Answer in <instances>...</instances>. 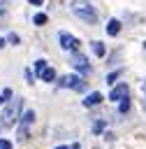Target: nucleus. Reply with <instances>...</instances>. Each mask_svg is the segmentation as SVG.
Wrapping results in <instances>:
<instances>
[{
  "instance_id": "nucleus-1",
  "label": "nucleus",
  "mask_w": 146,
  "mask_h": 149,
  "mask_svg": "<svg viewBox=\"0 0 146 149\" xmlns=\"http://www.w3.org/2000/svg\"><path fill=\"white\" fill-rule=\"evenodd\" d=\"M72 14L79 16L81 21H86V23H95L97 21V9L88 0H74L72 2Z\"/></svg>"
},
{
  "instance_id": "nucleus-2",
  "label": "nucleus",
  "mask_w": 146,
  "mask_h": 149,
  "mask_svg": "<svg viewBox=\"0 0 146 149\" xmlns=\"http://www.w3.org/2000/svg\"><path fill=\"white\" fill-rule=\"evenodd\" d=\"M21 107H23V100L21 98H14V100H9L7 105H5V109H2V119H0V123L5 126V128H9V126H14L16 123V119L21 116Z\"/></svg>"
},
{
  "instance_id": "nucleus-3",
  "label": "nucleus",
  "mask_w": 146,
  "mask_h": 149,
  "mask_svg": "<svg viewBox=\"0 0 146 149\" xmlns=\"http://www.w3.org/2000/svg\"><path fill=\"white\" fill-rule=\"evenodd\" d=\"M58 84H60L63 88H74V91H83V88H86V81L79 79V74H65V77L58 79Z\"/></svg>"
},
{
  "instance_id": "nucleus-4",
  "label": "nucleus",
  "mask_w": 146,
  "mask_h": 149,
  "mask_svg": "<svg viewBox=\"0 0 146 149\" xmlns=\"http://www.w3.org/2000/svg\"><path fill=\"white\" fill-rule=\"evenodd\" d=\"M58 42H60V47H63V49H70V51H76V49H79V44H81L74 35H70V33H65V30H60V33H58Z\"/></svg>"
},
{
  "instance_id": "nucleus-5",
  "label": "nucleus",
  "mask_w": 146,
  "mask_h": 149,
  "mask_svg": "<svg viewBox=\"0 0 146 149\" xmlns=\"http://www.w3.org/2000/svg\"><path fill=\"white\" fill-rule=\"evenodd\" d=\"M127 95H130V86H127V84H116V86H111V93H109V98H111L114 102H116V100L121 102V100H125Z\"/></svg>"
},
{
  "instance_id": "nucleus-6",
  "label": "nucleus",
  "mask_w": 146,
  "mask_h": 149,
  "mask_svg": "<svg viewBox=\"0 0 146 149\" xmlns=\"http://www.w3.org/2000/svg\"><path fill=\"white\" fill-rule=\"evenodd\" d=\"M35 121V112L32 109H25L23 114H21V140L23 137H28V126Z\"/></svg>"
},
{
  "instance_id": "nucleus-7",
  "label": "nucleus",
  "mask_w": 146,
  "mask_h": 149,
  "mask_svg": "<svg viewBox=\"0 0 146 149\" xmlns=\"http://www.w3.org/2000/svg\"><path fill=\"white\" fill-rule=\"evenodd\" d=\"M100 102H102L100 91H93V93H88V95L83 98V105H86V107H95V105H100Z\"/></svg>"
},
{
  "instance_id": "nucleus-8",
  "label": "nucleus",
  "mask_w": 146,
  "mask_h": 149,
  "mask_svg": "<svg viewBox=\"0 0 146 149\" xmlns=\"http://www.w3.org/2000/svg\"><path fill=\"white\" fill-rule=\"evenodd\" d=\"M72 63H74V68H76V70H81V72H88V63H86V56L76 54V56L72 58Z\"/></svg>"
},
{
  "instance_id": "nucleus-9",
  "label": "nucleus",
  "mask_w": 146,
  "mask_h": 149,
  "mask_svg": "<svg viewBox=\"0 0 146 149\" xmlns=\"http://www.w3.org/2000/svg\"><path fill=\"white\" fill-rule=\"evenodd\" d=\"M107 33H109V35H118V33H121V21L111 19V21L107 23Z\"/></svg>"
},
{
  "instance_id": "nucleus-10",
  "label": "nucleus",
  "mask_w": 146,
  "mask_h": 149,
  "mask_svg": "<svg viewBox=\"0 0 146 149\" xmlns=\"http://www.w3.org/2000/svg\"><path fill=\"white\" fill-rule=\"evenodd\" d=\"M90 49H93V54H95V56H102V54H104V44H102L100 40H95V42L90 44Z\"/></svg>"
},
{
  "instance_id": "nucleus-11",
  "label": "nucleus",
  "mask_w": 146,
  "mask_h": 149,
  "mask_svg": "<svg viewBox=\"0 0 146 149\" xmlns=\"http://www.w3.org/2000/svg\"><path fill=\"white\" fill-rule=\"evenodd\" d=\"M39 79H44V81H53V79H56V70H53V68H46V70L42 72Z\"/></svg>"
},
{
  "instance_id": "nucleus-12",
  "label": "nucleus",
  "mask_w": 146,
  "mask_h": 149,
  "mask_svg": "<svg viewBox=\"0 0 146 149\" xmlns=\"http://www.w3.org/2000/svg\"><path fill=\"white\" fill-rule=\"evenodd\" d=\"M46 68H49L46 61H37V63H35V72H37V77H42V72H44Z\"/></svg>"
},
{
  "instance_id": "nucleus-13",
  "label": "nucleus",
  "mask_w": 146,
  "mask_h": 149,
  "mask_svg": "<svg viewBox=\"0 0 146 149\" xmlns=\"http://www.w3.org/2000/svg\"><path fill=\"white\" fill-rule=\"evenodd\" d=\"M32 21H35V26H44V23H46V14H44V12H39V14H35V19H32Z\"/></svg>"
},
{
  "instance_id": "nucleus-14",
  "label": "nucleus",
  "mask_w": 146,
  "mask_h": 149,
  "mask_svg": "<svg viewBox=\"0 0 146 149\" xmlns=\"http://www.w3.org/2000/svg\"><path fill=\"white\" fill-rule=\"evenodd\" d=\"M118 109H121V112L125 114V112L130 109V98H125V100H121V105H118Z\"/></svg>"
},
{
  "instance_id": "nucleus-15",
  "label": "nucleus",
  "mask_w": 146,
  "mask_h": 149,
  "mask_svg": "<svg viewBox=\"0 0 146 149\" xmlns=\"http://www.w3.org/2000/svg\"><path fill=\"white\" fill-rule=\"evenodd\" d=\"M102 128H104V123H102V121H95V123H93V130H95V133H100Z\"/></svg>"
},
{
  "instance_id": "nucleus-16",
  "label": "nucleus",
  "mask_w": 146,
  "mask_h": 149,
  "mask_svg": "<svg viewBox=\"0 0 146 149\" xmlns=\"http://www.w3.org/2000/svg\"><path fill=\"white\" fill-rule=\"evenodd\" d=\"M0 149H12V142L9 140H0Z\"/></svg>"
},
{
  "instance_id": "nucleus-17",
  "label": "nucleus",
  "mask_w": 146,
  "mask_h": 149,
  "mask_svg": "<svg viewBox=\"0 0 146 149\" xmlns=\"http://www.w3.org/2000/svg\"><path fill=\"white\" fill-rule=\"evenodd\" d=\"M116 77H118V74H114V72H111V74H109V77H107V81H109V84H111V86H114V81H116Z\"/></svg>"
},
{
  "instance_id": "nucleus-18",
  "label": "nucleus",
  "mask_w": 146,
  "mask_h": 149,
  "mask_svg": "<svg viewBox=\"0 0 146 149\" xmlns=\"http://www.w3.org/2000/svg\"><path fill=\"white\" fill-rule=\"evenodd\" d=\"M0 95H2V98H5V100H7V98H9V95H12V88H5V91H2V93H0Z\"/></svg>"
},
{
  "instance_id": "nucleus-19",
  "label": "nucleus",
  "mask_w": 146,
  "mask_h": 149,
  "mask_svg": "<svg viewBox=\"0 0 146 149\" xmlns=\"http://www.w3.org/2000/svg\"><path fill=\"white\" fill-rule=\"evenodd\" d=\"M28 2H32V5H44V0H28Z\"/></svg>"
},
{
  "instance_id": "nucleus-20",
  "label": "nucleus",
  "mask_w": 146,
  "mask_h": 149,
  "mask_svg": "<svg viewBox=\"0 0 146 149\" xmlns=\"http://www.w3.org/2000/svg\"><path fill=\"white\" fill-rule=\"evenodd\" d=\"M56 149H70V147H56Z\"/></svg>"
},
{
  "instance_id": "nucleus-21",
  "label": "nucleus",
  "mask_w": 146,
  "mask_h": 149,
  "mask_svg": "<svg viewBox=\"0 0 146 149\" xmlns=\"http://www.w3.org/2000/svg\"><path fill=\"white\" fill-rule=\"evenodd\" d=\"M0 102H5V98H2V95H0Z\"/></svg>"
},
{
  "instance_id": "nucleus-22",
  "label": "nucleus",
  "mask_w": 146,
  "mask_h": 149,
  "mask_svg": "<svg viewBox=\"0 0 146 149\" xmlns=\"http://www.w3.org/2000/svg\"><path fill=\"white\" fill-rule=\"evenodd\" d=\"M0 47H2V40H0Z\"/></svg>"
}]
</instances>
